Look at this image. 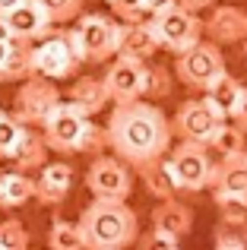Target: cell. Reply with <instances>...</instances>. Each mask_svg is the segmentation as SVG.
<instances>
[{
	"instance_id": "22",
	"label": "cell",
	"mask_w": 247,
	"mask_h": 250,
	"mask_svg": "<svg viewBox=\"0 0 247 250\" xmlns=\"http://www.w3.org/2000/svg\"><path fill=\"white\" fill-rule=\"evenodd\" d=\"M140 177H143L146 190L155 200H174V196L181 193L178 181H174V171L168 165V155L159 159V162H152V165H146V168H140Z\"/></svg>"
},
{
	"instance_id": "3",
	"label": "cell",
	"mask_w": 247,
	"mask_h": 250,
	"mask_svg": "<svg viewBox=\"0 0 247 250\" xmlns=\"http://www.w3.org/2000/svg\"><path fill=\"white\" fill-rule=\"evenodd\" d=\"M121 32L124 22L105 13H82L76 25L70 29L73 48L82 63H105L108 57H118L121 51Z\"/></svg>"
},
{
	"instance_id": "28",
	"label": "cell",
	"mask_w": 247,
	"mask_h": 250,
	"mask_svg": "<svg viewBox=\"0 0 247 250\" xmlns=\"http://www.w3.org/2000/svg\"><path fill=\"white\" fill-rule=\"evenodd\" d=\"M44 13L51 16L54 25H67V22H76L82 16V0H41Z\"/></svg>"
},
{
	"instance_id": "38",
	"label": "cell",
	"mask_w": 247,
	"mask_h": 250,
	"mask_svg": "<svg viewBox=\"0 0 247 250\" xmlns=\"http://www.w3.org/2000/svg\"><path fill=\"white\" fill-rule=\"evenodd\" d=\"M6 38H13V35H10V32H6V25L0 22V42H6Z\"/></svg>"
},
{
	"instance_id": "34",
	"label": "cell",
	"mask_w": 247,
	"mask_h": 250,
	"mask_svg": "<svg viewBox=\"0 0 247 250\" xmlns=\"http://www.w3.org/2000/svg\"><path fill=\"white\" fill-rule=\"evenodd\" d=\"M181 0H146V16L152 19V16H162V13H168V10H174Z\"/></svg>"
},
{
	"instance_id": "18",
	"label": "cell",
	"mask_w": 247,
	"mask_h": 250,
	"mask_svg": "<svg viewBox=\"0 0 247 250\" xmlns=\"http://www.w3.org/2000/svg\"><path fill=\"white\" fill-rule=\"evenodd\" d=\"M48 140H44L41 130L35 127H25L22 140H19L16 152H13V168L16 171H25V174H32V171H41L44 165H48Z\"/></svg>"
},
{
	"instance_id": "20",
	"label": "cell",
	"mask_w": 247,
	"mask_h": 250,
	"mask_svg": "<svg viewBox=\"0 0 247 250\" xmlns=\"http://www.w3.org/2000/svg\"><path fill=\"white\" fill-rule=\"evenodd\" d=\"M38 193L35 177L25 171H3L0 168V209H19Z\"/></svg>"
},
{
	"instance_id": "27",
	"label": "cell",
	"mask_w": 247,
	"mask_h": 250,
	"mask_svg": "<svg viewBox=\"0 0 247 250\" xmlns=\"http://www.w3.org/2000/svg\"><path fill=\"white\" fill-rule=\"evenodd\" d=\"M22 133H25V124L19 121L16 114H6L3 111V114H0V159L3 162L13 159V152H16Z\"/></svg>"
},
{
	"instance_id": "37",
	"label": "cell",
	"mask_w": 247,
	"mask_h": 250,
	"mask_svg": "<svg viewBox=\"0 0 247 250\" xmlns=\"http://www.w3.org/2000/svg\"><path fill=\"white\" fill-rule=\"evenodd\" d=\"M181 3L187 6V10H193V13H200V10H206V6H216L219 0H181Z\"/></svg>"
},
{
	"instance_id": "32",
	"label": "cell",
	"mask_w": 247,
	"mask_h": 250,
	"mask_svg": "<svg viewBox=\"0 0 247 250\" xmlns=\"http://www.w3.org/2000/svg\"><path fill=\"white\" fill-rule=\"evenodd\" d=\"M136 250H181V238H174V234H168V231L152 228V231L140 234Z\"/></svg>"
},
{
	"instance_id": "8",
	"label": "cell",
	"mask_w": 247,
	"mask_h": 250,
	"mask_svg": "<svg viewBox=\"0 0 247 250\" xmlns=\"http://www.w3.org/2000/svg\"><path fill=\"white\" fill-rule=\"evenodd\" d=\"M16 108H13V114L19 117V121L25 124V127H44V121L51 117V111L61 104V89H57L54 80H48V76L35 73L32 80H25L19 85L16 92Z\"/></svg>"
},
{
	"instance_id": "5",
	"label": "cell",
	"mask_w": 247,
	"mask_h": 250,
	"mask_svg": "<svg viewBox=\"0 0 247 250\" xmlns=\"http://www.w3.org/2000/svg\"><path fill=\"white\" fill-rule=\"evenodd\" d=\"M225 70H228L225 67V54L216 42H200L190 51L178 54V61H174V76L187 89H197V92H206Z\"/></svg>"
},
{
	"instance_id": "13",
	"label": "cell",
	"mask_w": 247,
	"mask_h": 250,
	"mask_svg": "<svg viewBox=\"0 0 247 250\" xmlns=\"http://www.w3.org/2000/svg\"><path fill=\"white\" fill-rule=\"evenodd\" d=\"M0 22L6 25V32L16 42H25V44L41 42V38H48L54 32V22L44 13L41 0H16L13 6H6L0 13Z\"/></svg>"
},
{
	"instance_id": "15",
	"label": "cell",
	"mask_w": 247,
	"mask_h": 250,
	"mask_svg": "<svg viewBox=\"0 0 247 250\" xmlns=\"http://www.w3.org/2000/svg\"><path fill=\"white\" fill-rule=\"evenodd\" d=\"M35 200L44 203V206H57V203L67 200L70 187H73V168L67 162H48L35 177Z\"/></svg>"
},
{
	"instance_id": "2",
	"label": "cell",
	"mask_w": 247,
	"mask_h": 250,
	"mask_svg": "<svg viewBox=\"0 0 247 250\" xmlns=\"http://www.w3.org/2000/svg\"><path fill=\"white\" fill-rule=\"evenodd\" d=\"M86 250H127L140 241V219L127 203L92 200L80 215Z\"/></svg>"
},
{
	"instance_id": "43",
	"label": "cell",
	"mask_w": 247,
	"mask_h": 250,
	"mask_svg": "<svg viewBox=\"0 0 247 250\" xmlns=\"http://www.w3.org/2000/svg\"><path fill=\"white\" fill-rule=\"evenodd\" d=\"M105 3H108V0H105Z\"/></svg>"
},
{
	"instance_id": "16",
	"label": "cell",
	"mask_w": 247,
	"mask_h": 250,
	"mask_svg": "<svg viewBox=\"0 0 247 250\" xmlns=\"http://www.w3.org/2000/svg\"><path fill=\"white\" fill-rule=\"evenodd\" d=\"M159 35H155L152 22L140 19V22H124L121 32V51L118 57H133V61H149V57L159 51Z\"/></svg>"
},
{
	"instance_id": "21",
	"label": "cell",
	"mask_w": 247,
	"mask_h": 250,
	"mask_svg": "<svg viewBox=\"0 0 247 250\" xmlns=\"http://www.w3.org/2000/svg\"><path fill=\"white\" fill-rule=\"evenodd\" d=\"M67 95H70V102H76L89 117L99 114V111L111 102V92H108L105 80H99V76H76V80L70 83Z\"/></svg>"
},
{
	"instance_id": "11",
	"label": "cell",
	"mask_w": 247,
	"mask_h": 250,
	"mask_svg": "<svg viewBox=\"0 0 247 250\" xmlns=\"http://www.w3.org/2000/svg\"><path fill=\"white\" fill-rule=\"evenodd\" d=\"M35 63L38 73L48 76V80H73L76 67H80V54L73 48V38H70V29L63 32H51L48 38L35 44Z\"/></svg>"
},
{
	"instance_id": "19",
	"label": "cell",
	"mask_w": 247,
	"mask_h": 250,
	"mask_svg": "<svg viewBox=\"0 0 247 250\" xmlns=\"http://www.w3.org/2000/svg\"><path fill=\"white\" fill-rule=\"evenodd\" d=\"M152 228L168 231V234H174V238L190 234V228H193L190 206H184L178 196H174V200H159V203H155V209H152Z\"/></svg>"
},
{
	"instance_id": "26",
	"label": "cell",
	"mask_w": 247,
	"mask_h": 250,
	"mask_svg": "<svg viewBox=\"0 0 247 250\" xmlns=\"http://www.w3.org/2000/svg\"><path fill=\"white\" fill-rule=\"evenodd\" d=\"M48 247L51 250H86V241H82L80 225H73L67 219H57L48 228Z\"/></svg>"
},
{
	"instance_id": "24",
	"label": "cell",
	"mask_w": 247,
	"mask_h": 250,
	"mask_svg": "<svg viewBox=\"0 0 247 250\" xmlns=\"http://www.w3.org/2000/svg\"><path fill=\"white\" fill-rule=\"evenodd\" d=\"M35 73H38L35 44L19 42L16 51H13V57L3 63V70H0V83H25V80H32Z\"/></svg>"
},
{
	"instance_id": "30",
	"label": "cell",
	"mask_w": 247,
	"mask_h": 250,
	"mask_svg": "<svg viewBox=\"0 0 247 250\" xmlns=\"http://www.w3.org/2000/svg\"><path fill=\"white\" fill-rule=\"evenodd\" d=\"M0 247L3 250H29V231L22 222L6 219L0 222Z\"/></svg>"
},
{
	"instance_id": "14",
	"label": "cell",
	"mask_w": 247,
	"mask_h": 250,
	"mask_svg": "<svg viewBox=\"0 0 247 250\" xmlns=\"http://www.w3.org/2000/svg\"><path fill=\"white\" fill-rule=\"evenodd\" d=\"M206 38L216 44H238L247 42V10L235 3H219L206 16Z\"/></svg>"
},
{
	"instance_id": "23",
	"label": "cell",
	"mask_w": 247,
	"mask_h": 250,
	"mask_svg": "<svg viewBox=\"0 0 247 250\" xmlns=\"http://www.w3.org/2000/svg\"><path fill=\"white\" fill-rule=\"evenodd\" d=\"M244 89H247V85L238 83L235 76L225 70V73L219 76V80L212 83L209 89H206V98H209V102L231 121V117H235V111H238V104H241V98H244Z\"/></svg>"
},
{
	"instance_id": "39",
	"label": "cell",
	"mask_w": 247,
	"mask_h": 250,
	"mask_svg": "<svg viewBox=\"0 0 247 250\" xmlns=\"http://www.w3.org/2000/svg\"><path fill=\"white\" fill-rule=\"evenodd\" d=\"M13 3H16V0H0V13H3L6 6H13Z\"/></svg>"
},
{
	"instance_id": "25",
	"label": "cell",
	"mask_w": 247,
	"mask_h": 250,
	"mask_svg": "<svg viewBox=\"0 0 247 250\" xmlns=\"http://www.w3.org/2000/svg\"><path fill=\"white\" fill-rule=\"evenodd\" d=\"M209 149L219 155V159H228V155H241L247 152V133L241 127H238L235 121H225L222 127H219V133L212 136Z\"/></svg>"
},
{
	"instance_id": "6",
	"label": "cell",
	"mask_w": 247,
	"mask_h": 250,
	"mask_svg": "<svg viewBox=\"0 0 247 250\" xmlns=\"http://www.w3.org/2000/svg\"><path fill=\"white\" fill-rule=\"evenodd\" d=\"M155 29V35H159V44L168 51H174V54H184V51H190L193 44L203 42L206 35V19H200L193 10H187L184 3H178L174 10L162 13V16H152L149 19Z\"/></svg>"
},
{
	"instance_id": "40",
	"label": "cell",
	"mask_w": 247,
	"mask_h": 250,
	"mask_svg": "<svg viewBox=\"0 0 247 250\" xmlns=\"http://www.w3.org/2000/svg\"><path fill=\"white\" fill-rule=\"evenodd\" d=\"M244 61H247V42H244Z\"/></svg>"
},
{
	"instance_id": "29",
	"label": "cell",
	"mask_w": 247,
	"mask_h": 250,
	"mask_svg": "<svg viewBox=\"0 0 247 250\" xmlns=\"http://www.w3.org/2000/svg\"><path fill=\"white\" fill-rule=\"evenodd\" d=\"M174 76L168 67H162V63H155V67H149V102H162V98H168L174 92Z\"/></svg>"
},
{
	"instance_id": "10",
	"label": "cell",
	"mask_w": 247,
	"mask_h": 250,
	"mask_svg": "<svg viewBox=\"0 0 247 250\" xmlns=\"http://www.w3.org/2000/svg\"><path fill=\"white\" fill-rule=\"evenodd\" d=\"M86 187L95 200H118L127 203L130 190H133V174L130 165L118 155H99L86 171Z\"/></svg>"
},
{
	"instance_id": "4",
	"label": "cell",
	"mask_w": 247,
	"mask_h": 250,
	"mask_svg": "<svg viewBox=\"0 0 247 250\" xmlns=\"http://www.w3.org/2000/svg\"><path fill=\"white\" fill-rule=\"evenodd\" d=\"M212 149L203 143H187L181 140L178 146H171L168 152V165L174 171V181L184 193H200V190L212 187L216 177V162H212Z\"/></svg>"
},
{
	"instance_id": "7",
	"label": "cell",
	"mask_w": 247,
	"mask_h": 250,
	"mask_svg": "<svg viewBox=\"0 0 247 250\" xmlns=\"http://www.w3.org/2000/svg\"><path fill=\"white\" fill-rule=\"evenodd\" d=\"M89 124H92V117L76 102H61L51 111V117L44 121L41 133H44V140H48V146L54 149V152L70 155V152H80V143H82V136H86Z\"/></svg>"
},
{
	"instance_id": "17",
	"label": "cell",
	"mask_w": 247,
	"mask_h": 250,
	"mask_svg": "<svg viewBox=\"0 0 247 250\" xmlns=\"http://www.w3.org/2000/svg\"><path fill=\"white\" fill-rule=\"evenodd\" d=\"M212 193H231L247 196V152L228 155L216 162V177H212Z\"/></svg>"
},
{
	"instance_id": "12",
	"label": "cell",
	"mask_w": 247,
	"mask_h": 250,
	"mask_svg": "<svg viewBox=\"0 0 247 250\" xmlns=\"http://www.w3.org/2000/svg\"><path fill=\"white\" fill-rule=\"evenodd\" d=\"M105 85L114 104L143 102L149 95V63L133 57H114L111 67L105 70Z\"/></svg>"
},
{
	"instance_id": "9",
	"label": "cell",
	"mask_w": 247,
	"mask_h": 250,
	"mask_svg": "<svg viewBox=\"0 0 247 250\" xmlns=\"http://www.w3.org/2000/svg\"><path fill=\"white\" fill-rule=\"evenodd\" d=\"M225 121H228V117H225L209 98H190V102H184L178 108V114H174L171 124H174V136H181V140H187V143H203V146H209L212 136L219 133V127H222Z\"/></svg>"
},
{
	"instance_id": "42",
	"label": "cell",
	"mask_w": 247,
	"mask_h": 250,
	"mask_svg": "<svg viewBox=\"0 0 247 250\" xmlns=\"http://www.w3.org/2000/svg\"><path fill=\"white\" fill-rule=\"evenodd\" d=\"M0 250H3V247H0Z\"/></svg>"
},
{
	"instance_id": "35",
	"label": "cell",
	"mask_w": 247,
	"mask_h": 250,
	"mask_svg": "<svg viewBox=\"0 0 247 250\" xmlns=\"http://www.w3.org/2000/svg\"><path fill=\"white\" fill-rule=\"evenodd\" d=\"M231 121H235L238 127L247 133V89H244V98H241V104H238V111H235V117H231Z\"/></svg>"
},
{
	"instance_id": "36",
	"label": "cell",
	"mask_w": 247,
	"mask_h": 250,
	"mask_svg": "<svg viewBox=\"0 0 247 250\" xmlns=\"http://www.w3.org/2000/svg\"><path fill=\"white\" fill-rule=\"evenodd\" d=\"M16 38H6V42H0V70H3V63L13 57V51H16Z\"/></svg>"
},
{
	"instance_id": "33",
	"label": "cell",
	"mask_w": 247,
	"mask_h": 250,
	"mask_svg": "<svg viewBox=\"0 0 247 250\" xmlns=\"http://www.w3.org/2000/svg\"><path fill=\"white\" fill-rule=\"evenodd\" d=\"M108 6L121 22H140L146 16V0H108Z\"/></svg>"
},
{
	"instance_id": "41",
	"label": "cell",
	"mask_w": 247,
	"mask_h": 250,
	"mask_svg": "<svg viewBox=\"0 0 247 250\" xmlns=\"http://www.w3.org/2000/svg\"><path fill=\"white\" fill-rule=\"evenodd\" d=\"M0 114H3V111H0Z\"/></svg>"
},
{
	"instance_id": "31",
	"label": "cell",
	"mask_w": 247,
	"mask_h": 250,
	"mask_svg": "<svg viewBox=\"0 0 247 250\" xmlns=\"http://www.w3.org/2000/svg\"><path fill=\"white\" fill-rule=\"evenodd\" d=\"M105 149H111V140H108V127L89 124L86 136H82V143H80V155H92V159H99V155H105Z\"/></svg>"
},
{
	"instance_id": "1",
	"label": "cell",
	"mask_w": 247,
	"mask_h": 250,
	"mask_svg": "<svg viewBox=\"0 0 247 250\" xmlns=\"http://www.w3.org/2000/svg\"><path fill=\"white\" fill-rule=\"evenodd\" d=\"M105 127L108 140H111V152L136 171L171 152L174 124L168 121L165 111L155 102L143 98V102L114 104Z\"/></svg>"
}]
</instances>
